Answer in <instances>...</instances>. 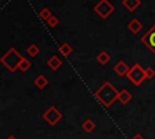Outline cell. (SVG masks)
<instances>
[{
	"label": "cell",
	"instance_id": "obj_5",
	"mask_svg": "<svg viewBox=\"0 0 155 139\" xmlns=\"http://www.w3.org/2000/svg\"><path fill=\"white\" fill-rule=\"evenodd\" d=\"M140 0H122V6L126 7L130 12H133L140 6Z\"/></svg>",
	"mask_w": 155,
	"mask_h": 139
},
{
	"label": "cell",
	"instance_id": "obj_18",
	"mask_svg": "<svg viewBox=\"0 0 155 139\" xmlns=\"http://www.w3.org/2000/svg\"><path fill=\"white\" fill-rule=\"evenodd\" d=\"M154 75H155V71H154L151 68H147V69H145V76H147L148 79H151Z\"/></svg>",
	"mask_w": 155,
	"mask_h": 139
},
{
	"label": "cell",
	"instance_id": "obj_4",
	"mask_svg": "<svg viewBox=\"0 0 155 139\" xmlns=\"http://www.w3.org/2000/svg\"><path fill=\"white\" fill-rule=\"evenodd\" d=\"M142 42L153 52L155 53V24L149 29L147 34L142 36Z\"/></svg>",
	"mask_w": 155,
	"mask_h": 139
},
{
	"label": "cell",
	"instance_id": "obj_8",
	"mask_svg": "<svg viewBox=\"0 0 155 139\" xmlns=\"http://www.w3.org/2000/svg\"><path fill=\"white\" fill-rule=\"evenodd\" d=\"M47 65L51 68V69H53V70H57L61 65H62V60L57 57V56H52L48 60H47Z\"/></svg>",
	"mask_w": 155,
	"mask_h": 139
},
{
	"label": "cell",
	"instance_id": "obj_16",
	"mask_svg": "<svg viewBox=\"0 0 155 139\" xmlns=\"http://www.w3.org/2000/svg\"><path fill=\"white\" fill-rule=\"evenodd\" d=\"M47 23H48V25H50L51 28H54V27H57V25H58L59 21H58V18H57V17L52 16V17H51V18L47 21Z\"/></svg>",
	"mask_w": 155,
	"mask_h": 139
},
{
	"label": "cell",
	"instance_id": "obj_19",
	"mask_svg": "<svg viewBox=\"0 0 155 139\" xmlns=\"http://www.w3.org/2000/svg\"><path fill=\"white\" fill-rule=\"evenodd\" d=\"M133 139H143V138H142V137H140V135H136V137H134V138H133Z\"/></svg>",
	"mask_w": 155,
	"mask_h": 139
},
{
	"label": "cell",
	"instance_id": "obj_12",
	"mask_svg": "<svg viewBox=\"0 0 155 139\" xmlns=\"http://www.w3.org/2000/svg\"><path fill=\"white\" fill-rule=\"evenodd\" d=\"M39 52H40V50H39V47H38L35 44H31V45L27 48V53H28L29 56H31V57H35Z\"/></svg>",
	"mask_w": 155,
	"mask_h": 139
},
{
	"label": "cell",
	"instance_id": "obj_15",
	"mask_svg": "<svg viewBox=\"0 0 155 139\" xmlns=\"http://www.w3.org/2000/svg\"><path fill=\"white\" fill-rule=\"evenodd\" d=\"M46 83H47V80H46V79H45V76H42V75H40V76L35 80V85H36L38 87H40V88L45 87V86H46Z\"/></svg>",
	"mask_w": 155,
	"mask_h": 139
},
{
	"label": "cell",
	"instance_id": "obj_6",
	"mask_svg": "<svg viewBox=\"0 0 155 139\" xmlns=\"http://www.w3.org/2000/svg\"><path fill=\"white\" fill-rule=\"evenodd\" d=\"M127 28L130 29V31L131 33H133V34H137V33H139L140 30H142V28H143V25H142V23L137 19V18H133L130 23H128V25H127Z\"/></svg>",
	"mask_w": 155,
	"mask_h": 139
},
{
	"label": "cell",
	"instance_id": "obj_17",
	"mask_svg": "<svg viewBox=\"0 0 155 139\" xmlns=\"http://www.w3.org/2000/svg\"><path fill=\"white\" fill-rule=\"evenodd\" d=\"M82 127H84V129H85V131L90 132V131H92V129L94 128V124H93V122H92V121L87 120V121H86V122L82 124Z\"/></svg>",
	"mask_w": 155,
	"mask_h": 139
},
{
	"label": "cell",
	"instance_id": "obj_20",
	"mask_svg": "<svg viewBox=\"0 0 155 139\" xmlns=\"http://www.w3.org/2000/svg\"><path fill=\"white\" fill-rule=\"evenodd\" d=\"M8 139H15V138H13V137H11V138H8Z\"/></svg>",
	"mask_w": 155,
	"mask_h": 139
},
{
	"label": "cell",
	"instance_id": "obj_13",
	"mask_svg": "<svg viewBox=\"0 0 155 139\" xmlns=\"http://www.w3.org/2000/svg\"><path fill=\"white\" fill-rule=\"evenodd\" d=\"M30 66H31V63H30L28 59H25V58H23V59L21 60L19 65H18V68H19L22 71H25V70H28Z\"/></svg>",
	"mask_w": 155,
	"mask_h": 139
},
{
	"label": "cell",
	"instance_id": "obj_10",
	"mask_svg": "<svg viewBox=\"0 0 155 139\" xmlns=\"http://www.w3.org/2000/svg\"><path fill=\"white\" fill-rule=\"evenodd\" d=\"M39 16H40V18H42L44 21H48V19L52 17V13H51V11H50L47 7H44V8L39 12Z\"/></svg>",
	"mask_w": 155,
	"mask_h": 139
},
{
	"label": "cell",
	"instance_id": "obj_7",
	"mask_svg": "<svg viewBox=\"0 0 155 139\" xmlns=\"http://www.w3.org/2000/svg\"><path fill=\"white\" fill-rule=\"evenodd\" d=\"M128 66L122 62V60H120L117 64H115L114 65V71L116 73V74H119L120 76H122V75H126L127 73H128Z\"/></svg>",
	"mask_w": 155,
	"mask_h": 139
},
{
	"label": "cell",
	"instance_id": "obj_2",
	"mask_svg": "<svg viewBox=\"0 0 155 139\" xmlns=\"http://www.w3.org/2000/svg\"><path fill=\"white\" fill-rule=\"evenodd\" d=\"M114 11V6L108 1V0H101L96 6H94V12L102 18V19H105L108 18L111 12Z\"/></svg>",
	"mask_w": 155,
	"mask_h": 139
},
{
	"label": "cell",
	"instance_id": "obj_9",
	"mask_svg": "<svg viewBox=\"0 0 155 139\" xmlns=\"http://www.w3.org/2000/svg\"><path fill=\"white\" fill-rule=\"evenodd\" d=\"M97 60H98L102 65H104V64H107V63L110 60V56H109L105 51H102V52L98 53V56H97Z\"/></svg>",
	"mask_w": 155,
	"mask_h": 139
},
{
	"label": "cell",
	"instance_id": "obj_11",
	"mask_svg": "<svg viewBox=\"0 0 155 139\" xmlns=\"http://www.w3.org/2000/svg\"><path fill=\"white\" fill-rule=\"evenodd\" d=\"M59 51H61V53L63 54V56H65V57H68L70 53H71V51H73V48H71V46L69 45V44H63L61 47H59Z\"/></svg>",
	"mask_w": 155,
	"mask_h": 139
},
{
	"label": "cell",
	"instance_id": "obj_3",
	"mask_svg": "<svg viewBox=\"0 0 155 139\" xmlns=\"http://www.w3.org/2000/svg\"><path fill=\"white\" fill-rule=\"evenodd\" d=\"M127 76H128V79H130L133 83H136V85H139V83L147 77V76H145V70H143L139 64L133 65V66L128 70Z\"/></svg>",
	"mask_w": 155,
	"mask_h": 139
},
{
	"label": "cell",
	"instance_id": "obj_1",
	"mask_svg": "<svg viewBox=\"0 0 155 139\" xmlns=\"http://www.w3.org/2000/svg\"><path fill=\"white\" fill-rule=\"evenodd\" d=\"M22 59H23V57L15 48H10L4 54V57L1 58V62H2V64H5L7 66L8 70L15 71L18 68V65H19V63H21Z\"/></svg>",
	"mask_w": 155,
	"mask_h": 139
},
{
	"label": "cell",
	"instance_id": "obj_14",
	"mask_svg": "<svg viewBox=\"0 0 155 139\" xmlns=\"http://www.w3.org/2000/svg\"><path fill=\"white\" fill-rule=\"evenodd\" d=\"M119 99L125 104V103H127L131 99V94L127 91H122L121 93H119Z\"/></svg>",
	"mask_w": 155,
	"mask_h": 139
}]
</instances>
